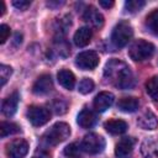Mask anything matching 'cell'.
<instances>
[{
  "instance_id": "cell-4",
  "label": "cell",
  "mask_w": 158,
  "mask_h": 158,
  "mask_svg": "<svg viewBox=\"0 0 158 158\" xmlns=\"http://www.w3.org/2000/svg\"><path fill=\"white\" fill-rule=\"evenodd\" d=\"M133 30L127 21H120L112 30L111 41L116 47H125L132 38Z\"/></svg>"
},
{
  "instance_id": "cell-11",
  "label": "cell",
  "mask_w": 158,
  "mask_h": 158,
  "mask_svg": "<svg viewBox=\"0 0 158 158\" xmlns=\"http://www.w3.org/2000/svg\"><path fill=\"white\" fill-rule=\"evenodd\" d=\"M135 141L132 137H123L118 141L115 148V154L117 158H130L133 151Z\"/></svg>"
},
{
  "instance_id": "cell-14",
  "label": "cell",
  "mask_w": 158,
  "mask_h": 158,
  "mask_svg": "<svg viewBox=\"0 0 158 158\" xmlns=\"http://www.w3.org/2000/svg\"><path fill=\"white\" fill-rule=\"evenodd\" d=\"M77 122L83 128H91L96 122V116L91 110L83 109L77 117Z\"/></svg>"
},
{
  "instance_id": "cell-28",
  "label": "cell",
  "mask_w": 158,
  "mask_h": 158,
  "mask_svg": "<svg viewBox=\"0 0 158 158\" xmlns=\"http://www.w3.org/2000/svg\"><path fill=\"white\" fill-rule=\"evenodd\" d=\"M52 109L54 110L56 114L62 115V114H64V112L67 111V104H65L63 100L57 99V100H54V101L52 102Z\"/></svg>"
},
{
  "instance_id": "cell-5",
  "label": "cell",
  "mask_w": 158,
  "mask_h": 158,
  "mask_svg": "<svg viewBox=\"0 0 158 158\" xmlns=\"http://www.w3.org/2000/svg\"><path fill=\"white\" fill-rule=\"evenodd\" d=\"M81 149L85 151L89 154H98L102 152L105 147V141L101 136L96 133H89L86 135L81 141Z\"/></svg>"
},
{
  "instance_id": "cell-8",
  "label": "cell",
  "mask_w": 158,
  "mask_h": 158,
  "mask_svg": "<svg viewBox=\"0 0 158 158\" xmlns=\"http://www.w3.org/2000/svg\"><path fill=\"white\" fill-rule=\"evenodd\" d=\"M27 152H28V143L22 138L14 139L6 146V153L10 158H25Z\"/></svg>"
},
{
  "instance_id": "cell-29",
  "label": "cell",
  "mask_w": 158,
  "mask_h": 158,
  "mask_svg": "<svg viewBox=\"0 0 158 158\" xmlns=\"http://www.w3.org/2000/svg\"><path fill=\"white\" fill-rule=\"evenodd\" d=\"M9 36H10V27L7 25H1L0 26V42L5 43Z\"/></svg>"
},
{
  "instance_id": "cell-16",
  "label": "cell",
  "mask_w": 158,
  "mask_h": 158,
  "mask_svg": "<svg viewBox=\"0 0 158 158\" xmlns=\"http://www.w3.org/2000/svg\"><path fill=\"white\" fill-rule=\"evenodd\" d=\"M142 153L147 158H158V138L149 137L142 144Z\"/></svg>"
},
{
  "instance_id": "cell-2",
  "label": "cell",
  "mask_w": 158,
  "mask_h": 158,
  "mask_svg": "<svg viewBox=\"0 0 158 158\" xmlns=\"http://www.w3.org/2000/svg\"><path fill=\"white\" fill-rule=\"evenodd\" d=\"M70 135V127L65 122H57L54 123L48 131L43 135V141L48 146H56L60 142L65 141Z\"/></svg>"
},
{
  "instance_id": "cell-22",
  "label": "cell",
  "mask_w": 158,
  "mask_h": 158,
  "mask_svg": "<svg viewBox=\"0 0 158 158\" xmlns=\"http://www.w3.org/2000/svg\"><path fill=\"white\" fill-rule=\"evenodd\" d=\"M146 26L147 28L154 35L158 37V10H154L152 11L147 19H146Z\"/></svg>"
},
{
  "instance_id": "cell-19",
  "label": "cell",
  "mask_w": 158,
  "mask_h": 158,
  "mask_svg": "<svg viewBox=\"0 0 158 158\" xmlns=\"http://www.w3.org/2000/svg\"><path fill=\"white\" fill-rule=\"evenodd\" d=\"M139 106L138 99L133 96H126L118 100L117 107L123 112H135Z\"/></svg>"
},
{
  "instance_id": "cell-27",
  "label": "cell",
  "mask_w": 158,
  "mask_h": 158,
  "mask_svg": "<svg viewBox=\"0 0 158 158\" xmlns=\"http://www.w3.org/2000/svg\"><path fill=\"white\" fill-rule=\"evenodd\" d=\"M12 74V69L9 65L2 64L0 67V79H1V85H5V83L7 81V79L10 78V75Z\"/></svg>"
},
{
  "instance_id": "cell-18",
  "label": "cell",
  "mask_w": 158,
  "mask_h": 158,
  "mask_svg": "<svg viewBox=\"0 0 158 158\" xmlns=\"http://www.w3.org/2000/svg\"><path fill=\"white\" fill-rule=\"evenodd\" d=\"M105 130L111 135H121L127 130V123L123 120L112 118L105 122Z\"/></svg>"
},
{
  "instance_id": "cell-32",
  "label": "cell",
  "mask_w": 158,
  "mask_h": 158,
  "mask_svg": "<svg viewBox=\"0 0 158 158\" xmlns=\"http://www.w3.org/2000/svg\"><path fill=\"white\" fill-rule=\"evenodd\" d=\"M99 5L105 7V9H109V7L114 6V1H104V0H101V1H99Z\"/></svg>"
},
{
  "instance_id": "cell-33",
  "label": "cell",
  "mask_w": 158,
  "mask_h": 158,
  "mask_svg": "<svg viewBox=\"0 0 158 158\" xmlns=\"http://www.w3.org/2000/svg\"><path fill=\"white\" fill-rule=\"evenodd\" d=\"M5 14V4H4V1H1V16Z\"/></svg>"
},
{
  "instance_id": "cell-1",
  "label": "cell",
  "mask_w": 158,
  "mask_h": 158,
  "mask_svg": "<svg viewBox=\"0 0 158 158\" xmlns=\"http://www.w3.org/2000/svg\"><path fill=\"white\" fill-rule=\"evenodd\" d=\"M104 77L118 89H130L135 83L132 72L127 64L120 59H111L106 63Z\"/></svg>"
},
{
  "instance_id": "cell-10",
  "label": "cell",
  "mask_w": 158,
  "mask_h": 158,
  "mask_svg": "<svg viewBox=\"0 0 158 158\" xmlns=\"http://www.w3.org/2000/svg\"><path fill=\"white\" fill-rule=\"evenodd\" d=\"M52 89H53V81H52L51 75H48V74H42L41 77H38L32 86V91L36 95L48 94Z\"/></svg>"
},
{
  "instance_id": "cell-15",
  "label": "cell",
  "mask_w": 158,
  "mask_h": 158,
  "mask_svg": "<svg viewBox=\"0 0 158 158\" xmlns=\"http://www.w3.org/2000/svg\"><path fill=\"white\" fill-rule=\"evenodd\" d=\"M137 125L143 130H154L158 126V118L152 111H146L138 117Z\"/></svg>"
},
{
  "instance_id": "cell-9",
  "label": "cell",
  "mask_w": 158,
  "mask_h": 158,
  "mask_svg": "<svg viewBox=\"0 0 158 158\" xmlns=\"http://www.w3.org/2000/svg\"><path fill=\"white\" fill-rule=\"evenodd\" d=\"M83 20L94 28H100L104 25V16L94 6H88L85 9L83 14Z\"/></svg>"
},
{
  "instance_id": "cell-26",
  "label": "cell",
  "mask_w": 158,
  "mask_h": 158,
  "mask_svg": "<svg viewBox=\"0 0 158 158\" xmlns=\"http://www.w3.org/2000/svg\"><path fill=\"white\" fill-rule=\"evenodd\" d=\"M93 89H94V81L89 78H84L78 86V90L81 94H89L90 91H93Z\"/></svg>"
},
{
  "instance_id": "cell-6",
  "label": "cell",
  "mask_w": 158,
  "mask_h": 158,
  "mask_svg": "<svg viewBox=\"0 0 158 158\" xmlns=\"http://www.w3.org/2000/svg\"><path fill=\"white\" fill-rule=\"evenodd\" d=\"M27 118L33 126H42L51 118V112L42 106H31L27 110Z\"/></svg>"
},
{
  "instance_id": "cell-13",
  "label": "cell",
  "mask_w": 158,
  "mask_h": 158,
  "mask_svg": "<svg viewBox=\"0 0 158 158\" xmlns=\"http://www.w3.org/2000/svg\"><path fill=\"white\" fill-rule=\"evenodd\" d=\"M19 100H20V96H19V93H17V91H15V93H12L11 95H9V96L4 100L2 105H1V111H2V114H4L5 116H7V117L12 116V115L16 112Z\"/></svg>"
},
{
  "instance_id": "cell-17",
  "label": "cell",
  "mask_w": 158,
  "mask_h": 158,
  "mask_svg": "<svg viewBox=\"0 0 158 158\" xmlns=\"http://www.w3.org/2000/svg\"><path fill=\"white\" fill-rule=\"evenodd\" d=\"M57 78H58V83H59L63 88H65L67 90H72V89L74 88V85H75V77H74V74H73L70 70H68V69H62V70H59L58 74H57Z\"/></svg>"
},
{
  "instance_id": "cell-30",
  "label": "cell",
  "mask_w": 158,
  "mask_h": 158,
  "mask_svg": "<svg viewBox=\"0 0 158 158\" xmlns=\"http://www.w3.org/2000/svg\"><path fill=\"white\" fill-rule=\"evenodd\" d=\"M12 5L19 10H26L31 5V2L27 0H15V1H12Z\"/></svg>"
},
{
  "instance_id": "cell-24",
  "label": "cell",
  "mask_w": 158,
  "mask_h": 158,
  "mask_svg": "<svg viewBox=\"0 0 158 158\" xmlns=\"http://www.w3.org/2000/svg\"><path fill=\"white\" fill-rule=\"evenodd\" d=\"M80 153H81V146H79L78 143H70L64 148V154L68 158H80Z\"/></svg>"
},
{
  "instance_id": "cell-25",
  "label": "cell",
  "mask_w": 158,
  "mask_h": 158,
  "mask_svg": "<svg viewBox=\"0 0 158 158\" xmlns=\"http://www.w3.org/2000/svg\"><path fill=\"white\" fill-rule=\"evenodd\" d=\"M144 4H146V2H144L143 0H128V1L125 2V7H126V10H127L128 12L135 14V12L139 11V10L144 6Z\"/></svg>"
},
{
  "instance_id": "cell-12",
  "label": "cell",
  "mask_w": 158,
  "mask_h": 158,
  "mask_svg": "<svg viewBox=\"0 0 158 158\" xmlns=\"http://www.w3.org/2000/svg\"><path fill=\"white\" fill-rule=\"evenodd\" d=\"M112 104H114V95L109 91H101L94 99V107L99 112L106 111Z\"/></svg>"
},
{
  "instance_id": "cell-20",
  "label": "cell",
  "mask_w": 158,
  "mask_h": 158,
  "mask_svg": "<svg viewBox=\"0 0 158 158\" xmlns=\"http://www.w3.org/2000/svg\"><path fill=\"white\" fill-rule=\"evenodd\" d=\"M90 40H91V30L89 27H80L74 33V43L78 47H84L89 44Z\"/></svg>"
},
{
  "instance_id": "cell-3",
  "label": "cell",
  "mask_w": 158,
  "mask_h": 158,
  "mask_svg": "<svg viewBox=\"0 0 158 158\" xmlns=\"http://www.w3.org/2000/svg\"><path fill=\"white\" fill-rule=\"evenodd\" d=\"M154 53V46L144 40H137L135 41L130 49H128V56L131 57V59H133L135 62H142L148 59L149 57H152Z\"/></svg>"
},
{
  "instance_id": "cell-7",
  "label": "cell",
  "mask_w": 158,
  "mask_h": 158,
  "mask_svg": "<svg viewBox=\"0 0 158 158\" xmlns=\"http://www.w3.org/2000/svg\"><path fill=\"white\" fill-rule=\"evenodd\" d=\"M75 64L83 70H93L99 64V57L94 51H85L77 56Z\"/></svg>"
},
{
  "instance_id": "cell-23",
  "label": "cell",
  "mask_w": 158,
  "mask_h": 158,
  "mask_svg": "<svg viewBox=\"0 0 158 158\" xmlns=\"http://www.w3.org/2000/svg\"><path fill=\"white\" fill-rule=\"evenodd\" d=\"M20 131V127L16 123L12 122H1L0 125V136L1 137H6L10 135H14L16 132Z\"/></svg>"
},
{
  "instance_id": "cell-31",
  "label": "cell",
  "mask_w": 158,
  "mask_h": 158,
  "mask_svg": "<svg viewBox=\"0 0 158 158\" xmlns=\"http://www.w3.org/2000/svg\"><path fill=\"white\" fill-rule=\"evenodd\" d=\"M32 158H51L49 157V153L43 151V149H37L35 152V154L32 156Z\"/></svg>"
},
{
  "instance_id": "cell-21",
  "label": "cell",
  "mask_w": 158,
  "mask_h": 158,
  "mask_svg": "<svg viewBox=\"0 0 158 158\" xmlns=\"http://www.w3.org/2000/svg\"><path fill=\"white\" fill-rule=\"evenodd\" d=\"M146 91L153 101H158V75H154L147 80Z\"/></svg>"
}]
</instances>
